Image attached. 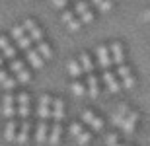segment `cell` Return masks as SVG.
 I'll return each mask as SVG.
<instances>
[{
	"label": "cell",
	"mask_w": 150,
	"mask_h": 146,
	"mask_svg": "<svg viewBox=\"0 0 150 146\" xmlns=\"http://www.w3.org/2000/svg\"><path fill=\"white\" fill-rule=\"evenodd\" d=\"M96 61H98V64H100L103 70L111 66L113 61H111V53H109V47H105V45L96 47Z\"/></svg>",
	"instance_id": "1"
},
{
	"label": "cell",
	"mask_w": 150,
	"mask_h": 146,
	"mask_svg": "<svg viewBox=\"0 0 150 146\" xmlns=\"http://www.w3.org/2000/svg\"><path fill=\"white\" fill-rule=\"evenodd\" d=\"M137 123H139V113L137 111H129L125 121H123L121 129H123V135L125 136H133L134 135V129H137Z\"/></svg>",
	"instance_id": "2"
},
{
	"label": "cell",
	"mask_w": 150,
	"mask_h": 146,
	"mask_svg": "<svg viewBox=\"0 0 150 146\" xmlns=\"http://www.w3.org/2000/svg\"><path fill=\"white\" fill-rule=\"evenodd\" d=\"M2 113H4L6 119H12L16 113V96H12L10 92H6L4 97H2Z\"/></svg>",
	"instance_id": "3"
},
{
	"label": "cell",
	"mask_w": 150,
	"mask_h": 146,
	"mask_svg": "<svg viewBox=\"0 0 150 146\" xmlns=\"http://www.w3.org/2000/svg\"><path fill=\"white\" fill-rule=\"evenodd\" d=\"M23 28H25V31H28V35L31 37V41H35V43H39V41H43V29L39 28L37 23L33 22V20H23L22 23Z\"/></svg>",
	"instance_id": "4"
},
{
	"label": "cell",
	"mask_w": 150,
	"mask_h": 146,
	"mask_svg": "<svg viewBox=\"0 0 150 146\" xmlns=\"http://www.w3.org/2000/svg\"><path fill=\"white\" fill-rule=\"evenodd\" d=\"M51 103H53V99H51V96H47V94H43V96L39 97L37 115H39L41 121H47V119L51 117Z\"/></svg>",
	"instance_id": "5"
},
{
	"label": "cell",
	"mask_w": 150,
	"mask_h": 146,
	"mask_svg": "<svg viewBox=\"0 0 150 146\" xmlns=\"http://www.w3.org/2000/svg\"><path fill=\"white\" fill-rule=\"evenodd\" d=\"M16 103H18L16 113H18L22 119H28V117H29V96L25 94V92L18 94V96H16Z\"/></svg>",
	"instance_id": "6"
},
{
	"label": "cell",
	"mask_w": 150,
	"mask_h": 146,
	"mask_svg": "<svg viewBox=\"0 0 150 146\" xmlns=\"http://www.w3.org/2000/svg\"><path fill=\"white\" fill-rule=\"evenodd\" d=\"M0 53H2V56L8 59V61L16 59V49H14V45L8 41L6 35H0Z\"/></svg>",
	"instance_id": "7"
},
{
	"label": "cell",
	"mask_w": 150,
	"mask_h": 146,
	"mask_svg": "<svg viewBox=\"0 0 150 146\" xmlns=\"http://www.w3.org/2000/svg\"><path fill=\"white\" fill-rule=\"evenodd\" d=\"M25 56H28L29 64H31L35 70H41V68H43L45 59L39 55V51H37V49H28V51H25Z\"/></svg>",
	"instance_id": "8"
},
{
	"label": "cell",
	"mask_w": 150,
	"mask_h": 146,
	"mask_svg": "<svg viewBox=\"0 0 150 146\" xmlns=\"http://www.w3.org/2000/svg\"><path fill=\"white\" fill-rule=\"evenodd\" d=\"M109 53H111V61L115 62V64H123V62H125V51H123L121 43L113 41L111 45H109Z\"/></svg>",
	"instance_id": "9"
},
{
	"label": "cell",
	"mask_w": 150,
	"mask_h": 146,
	"mask_svg": "<svg viewBox=\"0 0 150 146\" xmlns=\"http://www.w3.org/2000/svg\"><path fill=\"white\" fill-rule=\"evenodd\" d=\"M103 82H105L107 90L111 92V94H117V92L121 90V84H119L121 80H117L115 76L109 72V68H105V70H103Z\"/></svg>",
	"instance_id": "10"
},
{
	"label": "cell",
	"mask_w": 150,
	"mask_h": 146,
	"mask_svg": "<svg viewBox=\"0 0 150 146\" xmlns=\"http://www.w3.org/2000/svg\"><path fill=\"white\" fill-rule=\"evenodd\" d=\"M129 111H131V109H129L127 103H121V105H119V107L115 109V111H113V115H111V123L115 125V127H121Z\"/></svg>",
	"instance_id": "11"
},
{
	"label": "cell",
	"mask_w": 150,
	"mask_h": 146,
	"mask_svg": "<svg viewBox=\"0 0 150 146\" xmlns=\"http://www.w3.org/2000/svg\"><path fill=\"white\" fill-rule=\"evenodd\" d=\"M51 117L55 119V123H61L64 119V101L61 97L53 99V109H51Z\"/></svg>",
	"instance_id": "12"
},
{
	"label": "cell",
	"mask_w": 150,
	"mask_h": 146,
	"mask_svg": "<svg viewBox=\"0 0 150 146\" xmlns=\"http://www.w3.org/2000/svg\"><path fill=\"white\" fill-rule=\"evenodd\" d=\"M86 88H88V96L92 99L100 96V80L96 78L94 74H88V82H86Z\"/></svg>",
	"instance_id": "13"
},
{
	"label": "cell",
	"mask_w": 150,
	"mask_h": 146,
	"mask_svg": "<svg viewBox=\"0 0 150 146\" xmlns=\"http://www.w3.org/2000/svg\"><path fill=\"white\" fill-rule=\"evenodd\" d=\"M49 138V127H47V121H41L35 129V142L37 144H43Z\"/></svg>",
	"instance_id": "14"
},
{
	"label": "cell",
	"mask_w": 150,
	"mask_h": 146,
	"mask_svg": "<svg viewBox=\"0 0 150 146\" xmlns=\"http://www.w3.org/2000/svg\"><path fill=\"white\" fill-rule=\"evenodd\" d=\"M61 133H62L61 123H55L53 127H51V130H49V138H47V142H49L51 146H57L59 142H61Z\"/></svg>",
	"instance_id": "15"
},
{
	"label": "cell",
	"mask_w": 150,
	"mask_h": 146,
	"mask_svg": "<svg viewBox=\"0 0 150 146\" xmlns=\"http://www.w3.org/2000/svg\"><path fill=\"white\" fill-rule=\"evenodd\" d=\"M29 129H31V125H29V121H28V119H23L22 129L18 130V135H16V142H18V144H25V142H28Z\"/></svg>",
	"instance_id": "16"
},
{
	"label": "cell",
	"mask_w": 150,
	"mask_h": 146,
	"mask_svg": "<svg viewBox=\"0 0 150 146\" xmlns=\"http://www.w3.org/2000/svg\"><path fill=\"white\" fill-rule=\"evenodd\" d=\"M16 135H18V123L10 119L6 123V129H4V138L8 142H16Z\"/></svg>",
	"instance_id": "17"
},
{
	"label": "cell",
	"mask_w": 150,
	"mask_h": 146,
	"mask_svg": "<svg viewBox=\"0 0 150 146\" xmlns=\"http://www.w3.org/2000/svg\"><path fill=\"white\" fill-rule=\"evenodd\" d=\"M78 62H80V66H82L84 72L92 74V70H94V62H92V59H90L88 53H82V55H80V59H78Z\"/></svg>",
	"instance_id": "18"
},
{
	"label": "cell",
	"mask_w": 150,
	"mask_h": 146,
	"mask_svg": "<svg viewBox=\"0 0 150 146\" xmlns=\"http://www.w3.org/2000/svg\"><path fill=\"white\" fill-rule=\"evenodd\" d=\"M70 90H72V94H74L76 97H84L86 94H88V88L84 86V82H72Z\"/></svg>",
	"instance_id": "19"
},
{
	"label": "cell",
	"mask_w": 150,
	"mask_h": 146,
	"mask_svg": "<svg viewBox=\"0 0 150 146\" xmlns=\"http://www.w3.org/2000/svg\"><path fill=\"white\" fill-rule=\"evenodd\" d=\"M16 45H18V49H22V51L31 49V37H29L28 33H23L22 37H18V39H16Z\"/></svg>",
	"instance_id": "20"
},
{
	"label": "cell",
	"mask_w": 150,
	"mask_h": 146,
	"mask_svg": "<svg viewBox=\"0 0 150 146\" xmlns=\"http://www.w3.org/2000/svg\"><path fill=\"white\" fill-rule=\"evenodd\" d=\"M82 72H84V70H82V66H80V62H78V61H70V62H68V74H70V76L78 78Z\"/></svg>",
	"instance_id": "21"
},
{
	"label": "cell",
	"mask_w": 150,
	"mask_h": 146,
	"mask_svg": "<svg viewBox=\"0 0 150 146\" xmlns=\"http://www.w3.org/2000/svg\"><path fill=\"white\" fill-rule=\"evenodd\" d=\"M37 51H39V55L43 56V59H51L53 56V51H51V47L45 43V41H39L37 43Z\"/></svg>",
	"instance_id": "22"
},
{
	"label": "cell",
	"mask_w": 150,
	"mask_h": 146,
	"mask_svg": "<svg viewBox=\"0 0 150 146\" xmlns=\"http://www.w3.org/2000/svg\"><path fill=\"white\" fill-rule=\"evenodd\" d=\"M119 80H121L123 88H127V90H133V88H134V84H137V78L133 76V72H131V74H127V76H123V78H119Z\"/></svg>",
	"instance_id": "23"
},
{
	"label": "cell",
	"mask_w": 150,
	"mask_h": 146,
	"mask_svg": "<svg viewBox=\"0 0 150 146\" xmlns=\"http://www.w3.org/2000/svg\"><path fill=\"white\" fill-rule=\"evenodd\" d=\"M90 140H92V135H90L88 130H82V133H80V135L76 136V142L80 146H86V144H90Z\"/></svg>",
	"instance_id": "24"
},
{
	"label": "cell",
	"mask_w": 150,
	"mask_h": 146,
	"mask_svg": "<svg viewBox=\"0 0 150 146\" xmlns=\"http://www.w3.org/2000/svg\"><path fill=\"white\" fill-rule=\"evenodd\" d=\"M16 80H18V84H28L29 80H31V74L23 68V70H20V72L16 74Z\"/></svg>",
	"instance_id": "25"
},
{
	"label": "cell",
	"mask_w": 150,
	"mask_h": 146,
	"mask_svg": "<svg viewBox=\"0 0 150 146\" xmlns=\"http://www.w3.org/2000/svg\"><path fill=\"white\" fill-rule=\"evenodd\" d=\"M23 62L22 61H18V59H12V62H10V72H14V74H18L20 70H23Z\"/></svg>",
	"instance_id": "26"
},
{
	"label": "cell",
	"mask_w": 150,
	"mask_h": 146,
	"mask_svg": "<svg viewBox=\"0 0 150 146\" xmlns=\"http://www.w3.org/2000/svg\"><path fill=\"white\" fill-rule=\"evenodd\" d=\"M74 2H76V4H74V12H76L78 16H80V14H84L86 10H90L88 4H86L84 0H74Z\"/></svg>",
	"instance_id": "27"
},
{
	"label": "cell",
	"mask_w": 150,
	"mask_h": 146,
	"mask_svg": "<svg viewBox=\"0 0 150 146\" xmlns=\"http://www.w3.org/2000/svg\"><path fill=\"white\" fill-rule=\"evenodd\" d=\"M80 117H82V121H84L86 125H92V123H94V119H96V115H94V111L86 109V111H84L82 115H80Z\"/></svg>",
	"instance_id": "28"
},
{
	"label": "cell",
	"mask_w": 150,
	"mask_h": 146,
	"mask_svg": "<svg viewBox=\"0 0 150 146\" xmlns=\"http://www.w3.org/2000/svg\"><path fill=\"white\" fill-rule=\"evenodd\" d=\"M76 18V12H72V10H62V22H64V25L67 23H70Z\"/></svg>",
	"instance_id": "29"
},
{
	"label": "cell",
	"mask_w": 150,
	"mask_h": 146,
	"mask_svg": "<svg viewBox=\"0 0 150 146\" xmlns=\"http://www.w3.org/2000/svg\"><path fill=\"white\" fill-rule=\"evenodd\" d=\"M78 20H80L82 23H92V22H94V14H92L90 10H86L84 14H80V16H78Z\"/></svg>",
	"instance_id": "30"
},
{
	"label": "cell",
	"mask_w": 150,
	"mask_h": 146,
	"mask_svg": "<svg viewBox=\"0 0 150 146\" xmlns=\"http://www.w3.org/2000/svg\"><path fill=\"white\" fill-rule=\"evenodd\" d=\"M68 130H70V136H74V138H76V136H78V135H80V133L84 130V127H82L80 123H72Z\"/></svg>",
	"instance_id": "31"
},
{
	"label": "cell",
	"mask_w": 150,
	"mask_h": 146,
	"mask_svg": "<svg viewBox=\"0 0 150 146\" xmlns=\"http://www.w3.org/2000/svg\"><path fill=\"white\" fill-rule=\"evenodd\" d=\"M23 33H28L23 25H14V28H12V37H14V39H18V37H22Z\"/></svg>",
	"instance_id": "32"
},
{
	"label": "cell",
	"mask_w": 150,
	"mask_h": 146,
	"mask_svg": "<svg viewBox=\"0 0 150 146\" xmlns=\"http://www.w3.org/2000/svg\"><path fill=\"white\" fill-rule=\"evenodd\" d=\"M105 142H107V146L117 144V142H119V135H115V133H107L105 135Z\"/></svg>",
	"instance_id": "33"
},
{
	"label": "cell",
	"mask_w": 150,
	"mask_h": 146,
	"mask_svg": "<svg viewBox=\"0 0 150 146\" xmlns=\"http://www.w3.org/2000/svg\"><path fill=\"white\" fill-rule=\"evenodd\" d=\"M16 84H18V80L10 76V78H8V80L4 82V84H2V88H4L6 92H10V90H14V88H16Z\"/></svg>",
	"instance_id": "34"
},
{
	"label": "cell",
	"mask_w": 150,
	"mask_h": 146,
	"mask_svg": "<svg viewBox=\"0 0 150 146\" xmlns=\"http://www.w3.org/2000/svg\"><path fill=\"white\" fill-rule=\"evenodd\" d=\"M98 8H100V12H109L113 8V0H103Z\"/></svg>",
	"instance_id": "35"
},
{
	"label": "cell",
	"mask_w": 150,
	"mask_h": 146,
	"mask_svg": "<svg viewBox=\"0 0 150 146\" xmlns=\"http://www.w3.org/2000/svg\"><path fill=\"white\" fill-rule=\"evenodd\" d=\"M49 2H51L53 8H57V10H64V6H67L68 0H49Z\"/></svg>",
	"instance_id": "36"
},
{
	"label": "cell",
	"mask_w": 150,
	"mask_h": 146,
	"mask_svg": "<svg viewBox=\"0 0 150 146\" xmlns=\"http://www.w3.org/2000/svg\"><path fill=\"white\" fill-rule=\"evenodd\" d=\"M80 25H82V22H80L78 18H74L70 23H67V28L70 29V31H78V29H80Z\"/></svg>",
	"instance_id": "37"
},
{
	"label": "cell",
	"mask_w": 150,
	"mask_h": 146,
	"mask_svg": "<svg viewBox=\"0 0 150 146\" xmlns=\"http://www.w3.org/2000/svg\"><path fill=\"white\" fill-rule=\"evenodd\" d=\"M90 127H92V129H94V130H98V133H100V130L103 129V121H101V119H98V117H96V119H94V123L90 125Z\"/></svg>",
	"instance_id": "38"
},
{
	"label": "cell",
	"mask_w": 150,
	"mask_h": 146,
	"mask_svg": "<svg viewBox=\"0 0 150 146\" xmlns=\"http://www.w3.org/2000/svg\"><path fill=\"white\" fill-rule=\"evenodd\" d=\"M8 78H10V74L6 72L4 68H0V86L4 84V82H6V80H8Z\"/></svg>",
	"instance_id": "39"
},
{
	"label": "cell",
	"mask_w": 150,
	"mask_h": 146,
	"mask_svg": "<svg viewBox=\"0 0 150 146\" xmlns=\"http://www.w3.org/2000/svg\"><path fill=\"white\" fill-rule=\"evenodd\" d=\"M92 2H94V4H96V6H100V4H101V2H103V0H92Z\"/></svg>",
	"instance_id": "40"
},
{
	"label": "cell",
	"mask_w": 150,
	"mask_h": 146,
	"mask_svg": "<svg viewBox=\"0 0 150 146\" xmlns=\"http://www.w3.org/2000/svg\"><path fill=\"white\" fill-rule=\"evenodd\" d=\"M2 64H4V59H2V56H0V68H2Z\"/></svg>",
	"instance_id": "41"
},
{
	"label": "cell",
	"mask_w": 150,
	"mask_h": 146,
	"mask_svg": "<svg viewBox=\"0 0 150 146\" xmlns=\"http://www.w3.org/2000/svg\"><path fill=\"white\" fill-rule=\"evenodd\" d=\"M113 146H125V144H119V142H117V144H113Z\"/></svg>",
	"instance_id": "42"
},
{
	"label": "cell",
	"mask_w": 150,
	"mask_h": 146,
	"mask_svg": "<svg viewBox=\"0 0 150 146\" xmlns=\"http://www.w3.org/2000/svg\"><path fill=\"white\" fill-rule=\"evenodd\" d=\"M113 2H117V0H113Z\"/></svg>",
	"instance_id": "43"
}]
</instances>
